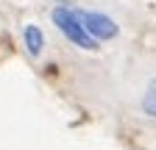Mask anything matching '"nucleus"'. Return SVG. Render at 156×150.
Returning a JSON list of instances; mask_svg holds the SVG:
<instances>
[{
    "mask_svg": "<svg viewBox=\"0 0 156 150\" xmlns=\"http://www.w3.org/2000/svg\"><path fill=\"white\" fill-rule=\"evenodd\" d=\"M50 22L56 25V31L62 33L70 45L81 47V50H89V53L101 50V42H95L92 36L87 33L84 22L78 20V11H75V6H56V9L50 11Z\"/></svg>",
    "mask_w": 156,
    "mask_h": 150,
    "instance_id": "obj_1",
    "label": "nucleus"
},
{
    "mask_svg": "<svg viewBox=\"0 0 156 150\" xmlns=\"http://www.w3.org/2000/svg\"><path fill=\"white\" fill-rule=\"evenodd\" d=\"M75 11H78V20L84 22L87 33L95 42H109V39H114L120 33V25L103 11H87V9H75Z\"/></svg>",
    "mask_w": 156,
    "mask_h": 150,
    "instance_id": "obj_2",
    "label": "nucleus"
},
{
    "mask_svg": "<svg viewBox=\"0 0 156 150\" xmlns=\"http://www.w3.org/2000/svg\"><path fill=\"white\" fill-rule=\"evenodd\" d=\"M23 47H25V53L31 59H39L45 53V31L39 25H34V22H28L23 28Z\"/></svg>",
    "mask_w": 156,
    "mask_h": 150,
    "instance_id": "obj_3",
    "label": "nucleus"
},
{
    "mask_svg": "<svg viewBox=\"0 0 156 150\" xmlns=\"http://www.w3.org/2000/svg\"><path fill=\"white\" fill-rule=\"evenodd\" d=\"M140 106H142V114H145L148 120H156V78L148 84V89H145Z\"/></svg>",
    "mask_w": 156,
    "mask_h": 150,
    "instance_id": "obj_4",
    "label": "nucleus"
},
{
    "mask_svg": "<svg viewBox=\"0 0 156 150\" xmlns=\"http://www.w3.org/2000/svg\"><path fill=\"white\" fill-rule=\"evenodd\" d=\"M58 6H73V0H56Z\"/></svg>",
    "mask_w": 156,
    "mask_h": 150,
    "instance_id": "obj_5",
    "label": "nucleus"
}]
</instances>
